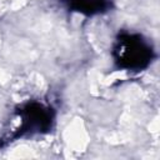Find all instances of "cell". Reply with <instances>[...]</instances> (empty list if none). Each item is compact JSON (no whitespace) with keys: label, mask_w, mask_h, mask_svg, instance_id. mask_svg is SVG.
Instances as JSON below:
<instances>
[{"label":"cell","mask_w":160,"mask_h":160,"mask_svg":"<svg viewBox=\"0 0 160 160\" xmlns=\"http://www.w3.org/2000/svg\"><path fill=\"white\" fill-rule=\"evenodd\" d=\"M116 61L125 68H141L148 64L151 49L140 36H125L115 49Z\"/></svg>","instance_id":"1"}]
</instances>
